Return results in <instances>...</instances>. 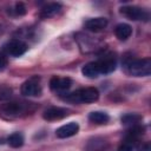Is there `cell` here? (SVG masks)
Instances as JSON below:
<instances>
[{
  "mask_svg": "<svg viewBox=\"0 0 151 151\" xmlns=\"http://www.w3.org/2000/svg\"><path fill=\"white\" fill-rule=\"evenodd\" d=\"M125 70L130 76L146 77L151 73V60L150 58L129 60L125 63Z\"/></svg>",
  "mask_w": 151,
  "mask_h": 151,
  "instance_id": "6da1fadb",
  "label": "cell"
},
{
  "mask_svg": "<svg viewBox=\"0 0 151 151\" xmlns=\"http://www.w3.org/2000/svg\"><path fill=\"white\" fill-rule=\"evenodd\" d=\"M99 98V92L94 87L79 88L65 97L66 100L72 103H94Z\"/></svg>",
  "mask_w": 151,
  "mask_h": 151,
  "instance_id": "7a4b0ae2",
  "label": "cell"
},
{
  "mask_svg": "<svg viewBox=\"0 0 151 151\" xmlns=\"http://www.w3.org/2000/svg\"><path fill=\"white\" fill-rule=\"evenodd\" d=\"M29 105L24 104V103H17V101H12V103H6L1 106L0 112L7 117H19L25 114L26 112L29 111Z\"/></svg>",
  "mask_w": 151,
  "mask_h": 151,
  "instance_id": "3957f363",
  "label": "cell"
},
{
  "mask_svg": "<svg viewBox=\"0 0 151 151\" xmlns=\"http://www.w3.org/2000/svg\"><path fill=\"white\" fill-rule=\"evenodd\" d=\"M42 92L40 85V78L32 77L21 85V93L27 97H38Z\"/></svg>",
  "mask_w": 151,
  "mask_h": 151,
  "instance_id": "277c9868",
  "label": "cell"
},
{
  "mask_svg": "<svg viewBox=\"0 0 151 151\" xmlns=\"http://www.w3.org/2000/svg\"><path fill=\"white\" fill-rule=\"evenodd\" d=\"M4 50L11 57H20L27 51V44L21 39H11L5 44Z\"/></svg>",
  "mask_w": 151,
  "mask_h": 151,
  "instance_id": "5b68a950",
  "label": "cell"
},
{
  "mask_svg": "<svg viewBox=\"0 0 151 151\" xmlns=\"http://www.w3.org/2000/svg\"><path fill=\"white\" fill-rule=\"evenodd\" d=\"M120 14H123L125 18L130 20H147L149 13L138 6H124L120 8Z\"/></svg>",
  "mask_w": 151,
  "mask_h": 151,
  "instance_id": "8992f818",
  "label": "cell"
},
{
  "mask_svg": "<svg viewBox=\"0 0 151 151\" xmlns=\"http://www.w3.org/2000/svg\"><path fill=\"white\" fill-rule=\"evenodd\" d=\"M71 85H72V80L67 77H53L50 80V87L57 92L66 91L71 87Z\"/></svg>",
  "mask_w": 151,
  "mask_h": 151,
  "instance_id": "52a82bcc",
  "label": "cell"
},
{
  "mask_svg": "<svg viewBox=\"0 0 151 151\" xmlns=\"http://www.w3.org/2000/svg\"><path fill=\"white\" fill-rule=\"evenodd\" d=\"M79 131V125L76 122H71L68 124H65L63 126H60L59 129H57L55 134L58 138H68L72 137L74 134H77Z\"/></svg>",
  "mask_w": 151,
  "mask_h": 151,
  "instance_id": "ba28073f",
  "label": "cell"
},
{
  "mask_svg": "<svg viewBox=\"0 0 151 151\" xmlns=\"http://www.w3.org/2000/svg\"><path fill=\"white\" fill-rule=\"evenodd\" d=\"M97 64L99 66V70H100V73H111L116 70V66H117V61H116V58L112 57V55H105L104 58L97 60Z\"/></svg>",
  "mask_w": 151,
  "mask_h": 151,
  "instance_id": "9c48e42d",
  "label": "cell"
},
{
  "mask_svg": "<svg viewBox=\"0 0 151 151\" xmlns=\"http://www.w3.org/2000/svg\"><path fill=\"white\" fill-rule=\"evenodd\" d=\"M107 26V20L105 18H92L85 21V28L91 32H101Z\"/></svg>",
  "mask_w": 151,
  "mask_h": 151,
  "instance_id": "30bf717a",
  "label": "cell"
},
{
  "mask_svg": "<svg viewBox=\"0 0 151 151\" xmlns=\"http://www.w3.org/2000/svg\"><path fill=\"white\" fill-rule=\"evenodd\" d=\"M67 114H68V111H67L66 109L53 106V107L47 109V110L44 112L42 117H44V119L51 122V120H58V119H61V118L66 117Z\"/></svg>",
  "mask_w": 151,
  "mask_h": 151,
  "instance_id": "8fae6325",
  "label": "cell"
},
{
  "mask_svg": "<svg viewBox=\"0 0 151 151\" xmlns=\"http://www.w3.org/2000/svg\"><path fill=\"white\" fill-rule=\"evenodd\" d=\"M61 9V5L58 4V2H51V4H47L45 5L42 8H41V12H40V17L41 18H51V17H54L55 14H58Z\"/></svg>",
  "mask_w": 151,
  "mask_h": 151,
  "instance_id": "7c38bea8",
  "label": "cell"
},
{
  "mask_svg": "<svg viewBox=\"0 0 151 151\" xmlns=\"http://www.w3.org/2000/svg\"><path fill=\"white\" fill-rule=\"evenodd\" d=\"M81 73H83L85 77L91 78V79L97 78V77H99V74H101L97 61H92V63H88V64L84 65L83 68H81Z\"/></svg>",
  "mask_w": 151,
  "mask_h": 151,
  "instance_id": "4fadbf2b",
  "label": "cell"
},
{
  "mask_svg": "<svg viewBox=\"0 0 151 151\" xmlns=\"http://www.w3.org/2000/svg\"><path fill=\"white\" fill-rule=\"evenodd\" d=\"M131 33H132V28L129 24L123 22V24L117 25L114 28V34L119 40H126L127 38H130Z\"/></svg>",
  "mask_w": 151,
  "mask_h": 151,
  "instance_id": "5bb4252c",
  "label": "cell"
},
{
  "mask_svg": "<svg viewBox=\"0 0 151 151\" xmlns=\"http://www.w3.org/2000/svg\"><path fill=\"white\" fill-rule=\"evenodd\" d=\"M88 119L92 122V123H96V124H105L109 122L110 117L106 112H103V111H93L88 114Z\"/></svg>",
  "mask_w": 151,
  "mask_h": 151,
  "instance_id": "9a60e30c",
  "label": "cell"
},
{
  "mask_svg": "<svg viewBox=\"0 0 151 151\" xmlns=\"http://www.w3.org/2000/svg\"><path fill=\"white\" fill-rule=\"evenodd\" d=\"M7 143L12 147H20L24 144V136L19 132H14L7 138Z\"/></svg>",
  "mask_w": 151,
  "mask_h": 151,
  "instance_id": "2e32d148",
  "label": "cell"
},
{
  "mask_svg": "<svg viewBox=\"0 0 151 151\" xmlns=\"http://www.w3.org/2000/svg\"><path fill=\"white\" fill-rule=\"evenodd\" d=\"M140 119H142V117L139 114L129 113V114H125L124 117H122V124H124V125H134Z\"/></svg>",
  "mask_w": 151,
  "mask_h": 151,
  "instance_id": "e0dca14e",
  "label": "cell"
},
{
  "mask_svg": "<svg viewBox=\"0 0 151 151\" xmlns=\"http://www.w3.org/2000/svg\"><path fill=\"white\" fill-rule=\"evenodd\" d=\"M13 11H14V14H17V15H24L26 13V7L22 2H19L15 5V9H13Z\"/></svg>",
  "mask_w": 151,
  "mask_h": 151,
  "instance_id": "ac0fdd59",
  "label": "cell"
},
{
  "mask_svg": "<svg viewBox=\"0 0 151 151\" xmlns=\"http://www.w3.org/2000/svg\"><path fill=\"white\" fill-rule=\"evenodd\" d=\"M132 150H133V144L131 143V140H127L124 144H122L116 151H132Z\"/></svg>",
  "mask_w": 151,
  "mask_h": 151,
  "instance_id": "d6986e66",
  "label": "cell"
},
{
  "mask_svg": "<svg viewBox=\"0 0 151 151\" xmlns=\"http://www.w3.org/2000/svg\"><path fill=\"white\" fill-rule=\"evenodd\" d=\"M6 66H7V58L2 52H0V71L5 70Z\"/></svg>",
  "mask_w": 151,
  "mask_h": 151,
  "instance_id": "ffe728a7",
  "label": "cell"
}]
</instances>
